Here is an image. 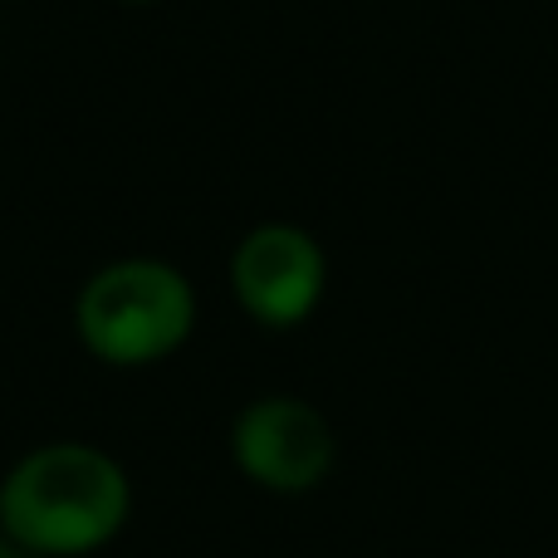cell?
<instances>
[{
  "mask_svg": "<svg viewBox=\"0 0 558 558\" xmlns=\"http://www.w3.org/2000/svg\"><path fill=\"white\" fill-rule=\"evenodd\" d=\"M128 471L88 441H49L0 481V530L35 558L104 549L128 524Z\"/></svg>",
  "mask_w": 558,
  "mask_h": 558,
  "instance_id": "1",
  "label": "cell"
},
{
  "mask_svg": "<svg viewBox=\"0 0 558 558\" xmlns=\"http://www.w3.org/2000/svg\"><path fill=\"white\" fill-rule=\"evenodd\" d=\"M74 324L98 363L147 367L192 338L196 294L167 260H113L84 284Z\"/></svg>",
  "mask_w": 558,
  "mask_h": 558,
  "instance_id": "2",
  "label": "cell"
},
{
  "mask_svg": "<svg viewBox=\"0 0 558 558\" xmlns=\"http://www.w3.org/2000/svg\"><path fill=\"white\" fill-rule=\"evenodd\" d=\"M231 456L260 490L304 495L333 471V426L299 397H260L235 416Z\"/></svg>",
  "mask_w": 558,
  "mask_h": 558,
  "instance_id": "3",
  "label": "cell"
},
{
  "mask_svg": "<svg viewBox=\"0 0 558 558\" xmlns=\"http://www.w3.org/2000/svg\"><path fill=\"white\" fill-rule=\"evenodd\" d=\"M324 251L308 231L284 221L255 226L231 255V289L241 308L265 328H294L324 294Z\"/></svg>",
  "mask_w": 558,
  "mask_h": 558,
  "instance_id": "4",
  "label": "cell"
},
{
  "mask_svg": "<svg viewBox=\"0 0 558 558\" xmlns=\"http://www.w3.org/2000/svg\"><path fill=\"white\" fill-rule=\"evenodd\" d=\"M0 558H35V554H25V549H20L15 539H10L5 530H0Z\"/></svg>",
  "mask_w": 558,
  "mask_h": 558,
  "instance_id": "5",
  "label": "cell"
},
{
  "mask_svg": "<svg viewBox=\"0 0 558 558\" xmlns=\"http://www.w3.org/2000/svg\"><path fill=\"white\" fill-rule=\"evenodd\" d=\"M133 5H147V0H133Z\"/></svg>",
  "mask_w": 558,
  "mask_h": 558,
  "instance_id": "6",
  "label": "cell"
}]
</instances>
